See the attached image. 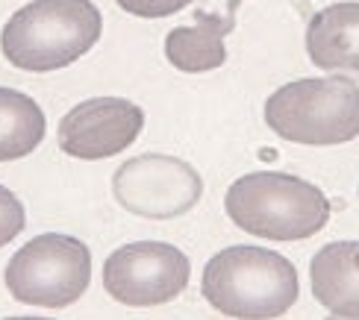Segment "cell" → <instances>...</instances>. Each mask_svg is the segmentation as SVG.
I'll list each match as a JSON object with an SVG mask.
<instances>
[{
    "instance_id": "6da1fadb",
    "label": "cell",
    "mask_w": 359,
    "mask_h": 320,
    "mask_svg": "<svg viewBox=\"0 0 359 320\" xmlns=\"http://www.w3.org/2000/svg\"><path fill=\"white\" fill-rule=\"evenodd\" d=\"M103 15L92 0H33L6 21L0 50L27 74L74 65L100 41Z\"/></svg>"
},
{
    "instance_id": "7a4b0ae2",
    "label": "cell",
    "mask_w": 359,
    "mask_h": 320,
    "mask_svg": "<svg viewBox=\"0 0 359 320\" xmlns=\"http://www.w3.org/2000/svg\"><path fill=\"white\" fill-rule=\"evenodd\" d=\"M201 294L215 312L236 320L283 317L301 294L297 270L286 256L238 244L215 253L203 267Z\"/></svg>"
},
{
    "instance_id": "3957f363",
    "label": "cell",
    "mask_w": 359,
    "mask_h": 320,
    "mask_svg": "<svg viewBox=\"0 0 359 320\" xmlns=\"http://www.w3.org/2000/svg\"><path fill=\"white\" fill-rule=\"evenodd\" d=\"M224 211L238 230L268 241H304L330 221L324 191L283 171L238 176L224 194Z\"/></svg>"
},
{
    "instance_id": "277c9868",
    "label": "cell",
    "mask_w": 359,
    "mask_h": 320,
    "mask_svg": "<svg viewBox=\"0 0 359 320\" xmlns=\"http://www.w3.org/2000/svg\"><path fill=\"white\" fill-rule=\"evenodd\" d=\"M265 124L292 144L353 141L359 139V85L351 77L294 80L265 100Z\"/></svg>"
},
{
    "instance_id": "5b68a950",
    "label": "cell",
    "mask_w": 359,
    "mask_h": 320,
    "mask_svg": "<svg viewBox=\"0 0 359 320\" xmlns=\"http://www.w3.org/2000/svg\"><path fill=\"white\" fill-rule=\"evenodd\" d=\"M9 294L36 309H68L92 282V253L80 238L48 232L29 238L6 265Z\"/></svg>"
},
{
    "instance_id": "8992f818",
    "label": "cell",
    "mask_w": 359,
    "mask_h": 320,
    "mask_svg": "<svg viewBox=\"0 0 359 320\" xmlns=\"http://www.w3.org/2000/svg\"><path fill=\"white\" fill-rule=\"evenodd\" d=\"M112 194L118 206L136 218L174 221L198 206L203 179L186 159L144 153L115 171Z\"/></svg>"
},
{
    "instance_id": "52a82bcc",
    "label": "cell",
    "mask_w": 359,
    "mask_h": 320,
    "mask_svg": "<svg viewBox=\"0 0 359 320\" xmlns=\"http://www.w3.org/2000/svg\"><path fill=\"white\" fill-rule=\"evenodd\" d=\"M191 265L165 241H136L118 247L103 265L107 294L130 309H154L186 291Z\"/></svg>"
},
{
    "instance_id": "ba28073f",
    "label": "cell",
    "mask_w": 359,
    "mask_h": 320,
    "mask_svg": "<svg viewBox=\"0 0 359 320\" xmlns=\"http://www.w3.org/2000/svg\"><path fill=\"white\" fill-rule=\"evenodd\" d=\"M142 130V106L124 97H92L65 112V118L59 120L56 141L71 159L100 162L127 150Z\"/></svg>"
},
{
    "instance_id": "9c48e42d",
    "label": "cell",
    "mask_w": 359,
    "mask_h": 320,
    "mask_svg": "<svg viewBox=\"0 0 359 320\" xmlns=\"http://www.w3.org/2000/svg\"><path fill=\"white\" fill-rule=\"evenodd\" d=\"M306 53L312 65L327 74L359 77V4H333L306 27Z\"/></svg>"
},
{
    "instance_id": "30bf717a",
    "label": "cell",
    "mask_w": 359,
    "mask_h": 320,
    "mask_svg": "<svg viewBox=\"0 0 359 320\" xmlns=\"http://www.w3.org/2000/svg\"><path fill=\"white\" fill-rule=\"evenodd\" d=\"M312 294L327 312L359 320V241H333L309 265Z\"/></svg>"
},
{
    "instance_id": "8fae6325",
    "label": "cell",
    "mask_w": 359,
    "mask_h": 320,
    "mask_svg": "<svg viewBox=\"0 0 359 320\" xmlns=\"http://www.w3.org/2000/svg\"><path fill=\"white\" fill-rule=\"evenodd\" d=\"M233 6L227 15L198 12L191 27H174L165 36V59L183 74H206L227 62L224 36L233 33Z\"/></svg>"
},
{
    "instance_id": "7c38bea8",
    "label": "cell",
    "mask_w": 359,
    "mask_h": 320,
    "mask_svg": "<svg viewBox=\"0 0 359 320\" xmlns=\"http://www.w3.org/2000/svg\"><path fill=\"white\" fill-rule=\"evenodd\" d=\"M48 120L41 106L18 88L0 85V162L29 156L44 141Z\"/></svg>"
},
{
    "instance_id": "4fadbf2b",
    "label": "cell",
    "mask_w": 359,
    "mask_h": 320,
    "mask_svg": "<svg viewBox=\"0 0 359 320\" xmlns=\"http://www.w3.org/2000/svg\"><path fill=\"white\" fill-rule=\"evenodd\" d=\"M27 223L24 203L6 186H0V247H6L12 238H18Z\"/></svg>"
},
{
    "instance_id": "5bb4252c",
    "label": "cell",
    "mask_w": 359,
    "mask_h": 320,
    "mask_svg": "<svg viewBox=\"0 0 359 320\" xmlns=\"http://www.w3.org/2000/svg\"><path fill=\"white\" fill-rule=\"evenodd\" d=\"M115 4L136 18H168V15L186 9L191 0H115Z\"/></svg>"
},
{
    "instance_id": "9a60e30c",
    "label": "cell",
    "mask_w": 359,
    "mask_h": 320,
    "mask_svg": "<svg viewBox=\"0 0 359 320\" xmlns=\"http://www.w3.org/2000/svg\"><path fill=\"white\" fill-rule=\"evenodd\" d=\"M4 320H50V317H33L29 314V317H4Z\"/></svg>"
},
{
    "instance_id": "2e32d148",
    "label": "cell",
    "mask_w": 359,
    "mask_h": 320,
    "mask_svg": "<svg viewBox=\"0 0 359 320\" xmlns=\"http://www.w3.org/2000/svg\"><path fill=\"white\" fill-rule=\"evenodd\" d=\"M327 320H345V317H336V314H333V317H327Z\"/></svg>"
}]
</instances>
